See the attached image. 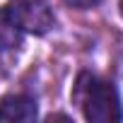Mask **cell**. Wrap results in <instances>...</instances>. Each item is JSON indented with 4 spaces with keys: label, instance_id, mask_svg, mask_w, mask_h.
Instances as JSON below:
<instances>
[{
    "label": "cell",
    "instance_id": "6da1fadb",
    "mask_svg": "<svg viewBox=\"0 0 123 123\" xmlns=\"http://www.w3.org/2000/svg\"><path fill=\"white\" fill-rule=\"evenodd\" d=\"M73 97L80 104L85 118L92 123H116L123 118V106L116 87L89 73H82L77 77Z\"/></svg>",
    "mask_w": 123,
    "mask_h": 123
},
{
    "label": "cell",
    "instance_id": "7a4b0ae2",
    "mask_svg": "<svg viewBox=\"0 0 123 123\" xmlns=\"http://www.w3.org/2000/svg\"><path fill=\"white\" fill-rule=\"evenodd\" d=\"M5 10L22 34L27 31V34L41 36L53 27V10L48 0H10Z\"/></svg>",
    "mask_w": 123,
    "mask_h": 123
},
{
    "label": "cell",
    "instance_id": "3957f363",
    "mask_svg": "<svg viewBox=\"0 0 123 123\" xmlns=\"http://www.w3.org/2000/svg\"><path fill=\"white\" fill-rule=\"evenodd\" d=\"M36 118V101L27 94H7L0 99V121L27 123Z\"/></svg>",
    "mask_w": 123,
    "mask_h": 123
},
{
    "label": "cell",
    "instance_id": "277c9868",
    "mask_svg": "<svg viewBox=\"0 0 123 123\" xmlns=\"http://www.w3.org/2000/svg\"><path fill=\"white\" fill-rule=\"evenodd\" d=\"M19 43H22L19 27L10 19L7 10H0V53H3V51H12Z\"/></svg>",
    "mask_w": 123,
    "mask_h": 123
},
{
    "label": "cell",
    "instance_id": "5b68a950",
    "mask_svg": "<svg viewBox=\"0 0 123 123\" xmlns=\"http://www.w3.org/2000/svg\"><path fill=\"white\" fill-rule=\"evenodd\" d=\"M63 3L68 7H75V10H92V7H97L101 3V0H63Z\"/></svg>",
    "mask_w": 123,
    "mask_h": 123
},
{
    "label": "cell",
    "instance_id": "8992f818",
    "mask_svg": "<svg viewBox=\"0 0 123 123\" xmlns=\"http://www.w3.org/2000/svg\"><path fill=\"white\" fill-rule=\"evenodd\" d=\"M121 15H123V0H121Z\"/></svg>",
    "mask_w": 123,
    "mask_h": 123
}]
</instances>
